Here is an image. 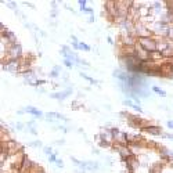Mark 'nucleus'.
<instances>
[{
    "instance_id": "1a4fd4ad",
    "label": "nucleus",
    "mask_w": 173,
    "mask_h": 173,
    "mask_svg": "<svg viewBox=\"0 0 173 173\" xmlns=\"http://www.w3.org/2000/svg\"><path fill=\"white\" fill-rule=\"evenodd\" d=\"M145 132L150 133V135H154V136H159L161 135V129L158 126H145Z\"/></svg>"
},
{
    "instance_id": "20e7f679",
    "label": "nucleus",
    "mask_w": 173,
    "mask_h": 173,
    "mask_svg": "<svg viewBox=\"0 0 173 173\" xmlns=\"http://www.w3.org/2000/svg\"><path fill=\"white\" fill-rule=\"evenodd\" d=\"M8 53H10V58L11 60H18L21 57V54H22V49H21L20 44L14 43V44H11L10 46Z\"/></svg>"
},
{
    "instance_id": "423d86ee",
    "label": "nucleus",
    "mask_w": 173,
    "mask_h": 173,
    "mask_svg": "<svg viewBox=\"0 0 173 173\" xmlns=\"http://www.w3.org/2000/svg\"><path fill=\"white\" fill-rule=\"evenodd\" d=\"M24 111H25V112H28V114H32L33 116H36V118H42V116H43V114H42V111H39L38 108H35V107H32V105L25 107V108H24Z\"/></svg>"
},
{
    "instance_id": "f03ea898",
    "label": "nucleus",
    "mask_w": 173,
    "mask_h": 173,
    "mask_svg": "<svg viewBox=\"0 0 173 173\" xmlns=\"http://www.w3.org/2000/svg\"><path fill=\"white\" fill-rule=\"evenodd\" d=\"M61 54L64 55V57L67 58V60H69V61L72 62V64H73V62H75V64H79V65H80V64H82V65H89L87 62L85 61V60H80V58H79V57H78V55L75 54V53H73L72 50H69V49H68L67 46H64V47H62V50H61Z\"/></svg>"
},
{
    "instance_id": "0eeeda50",
    "label": "nucleus",
    "mask_w": 173,
    "mask_h": 173,
    "mask_svg": "<svg viewBox=\"0 0 173 173\" xmlns=\"http://www.w3.org/2000/svg\"><path fill=\"white\" fill-rule=\"evenodd\" d=\"M46 116H47V119H61V121H64V122L68 121V119L65 118L64 115L58 114V112H47Z\"/></svg>"
},
{
    "instance_id": "412c9836",
    "label": "nucleus",
    "mask_w": 173,
    "mask_h": 173,
    "mask_svg": "<svg viewBox=\"0 0 173 173\" xmlns=\"http://www.w3.org/2000/svg\"><path fill=\"white\" fill-rule=\"evenodd\" d=\"M153 8L154 10H161V3H154Z\"/></svg>"
},
{
    "instance_id": "dca6fc26",
    "label": "nucleus",
    "mask_w": 173,
    "mask_h": 173,
    "mask_svg": "<svg viewBox=\"0 0 173 173\" xmlns=\"http://www.w3.org/2000/svg\"><path fill=\"white\" fill-rule=\"evenodd\" d=\"M78 4H79V7H80V10H83V8H86V0H79L78 2Z\"/></svg>"
},
{
    "instance_id": "aec40b11",
    "label": "nucleus",
    "mask_w": 173,
    "mask_h": 173,
    "mask_svg": "<svg viewBox=\"0 0 173 173\" xmlns=\"http://www.w3.org/2000/svg\"><path fill=\"white\" fill-rule=\"evenodd\" d=\"M31 145H32V147H40L42 143H40V141H32Z\"/></svg>"
},
{
    "instance_id": "9d476101",
    "label": "nucleus",
    "mask_w": 173,
    "mask_h": 173,
    "mask_svg": "<svg viewBox=\"0 0 173 173\" xmlns=\"http://www.w3.org/2000/svg\"><path fill=\"white\" fill-rule=\"evenodd\" d=\"M3 38L7 39V40H10V42H11V44L16 43V35H14L11 31H6L4 33H3Z\"/></svg>"
},
{
    "instance_id": "f3484780",
    "label": "nucleus",
    "mask_w": 173,
    "mask_h": 173,
    "mask_svg": "<svg viewBox=\"0 0 173 173\" xmlns=\"http://www.w3.org/2000/svg\"><path fill=\"white\" fill-rule=\"evenodd\" d=\"M64 65H65V67H68V68H72V67H73V64H72V62H71L69 60H67V58L64 60Z\"/></svg>"
},
{
    "instance_id": "39448f33",
    "label": "nucleus",
    "mask_w": 173,
    "mask_h": 173,
    "mask_svg": "<svg viewBox=\"0 0 173 173\" xmlns=\"http://www.w3.org/2000/svg\"><path fill=\"white\" fill-rule=\"evenodd\" d=\"M72 93V89H65V90H62V91H57V93H53V94H50V97L51 98H55V100H65L69 94Z\"/></svg>"
},
{
    "instance_id": "4468645a",
    "label": "nucleus",
    "mask_w": 173,
    "mask_h": 173,
    "mask_svg": "<svg viewBox=\"0 0 173 173\" xmlns=\"http://www.w3.org/2000/svg\"><path fill=\"white\" fill-rule=\"evenodd\" d=\"M79 50H83V51H90V46L83 42H79Z\"/></svg>"
},
{
    "instance_id": "5701e85b",
    "label": "nucleus",
    "mask_w": 173,
    "mask_h": 173,
    "mask_svg": "<svg viewBox=\"0 0 173 173\" xmlns=\"http://www.w3.org/2000/svg\"><path fill=\"white\" fill-rule=\"evenodd\" d=\"M166 125H168L169 129H173V121H168V123H166Z\"/></svg>"
},
{
    "instance_id": "a211bd4d",
    "label": "nucleus",
    "mask_w": 173,
    "mask_h": 173,
    "mask_svg": "<svg viewBox=\"0 0 173 173\" xmlns=\"http://www.w3.org/2000/svg\"><path fill=\"white\" fill-rule=\"evenodd\" d=\"M43 151H44V154L49 155V157L53 154V151H51V148H50V147H44V150H43Z\"/></svg>"
},
{
    "instance_id": "bb28decb",
    "label": "nucleus",
    "mask_w": 173,
    "mask_h": 173,
    "mask_svg": "<svg viewBox=\"0 0 173 173\" xmlns=\"http://www.w3.org/2000/svg\"><path fill=\"white\" fill-rule=\"evenodd\" d=\"M107 40H108V43H109V44H114V40H112L111 38H107Z\"/></svg>"
},
{
    "instance_id": "a878e982",
    "label": "nucleus",
    "mask_w": 173,
    "mask_h": 173,
    "mask_svg": "<svg viewBox=\"0 0 173 173\" xmlns=\"http://www.w3.org/2000/svg\"><path fill=\"white\" fill-rule=\"evenodd\" d=\"M53 69H54V71H57V72H61V68H60V67H57V65H55V67L53 68Z\"/></svg>"
},
{
    "instance_id": "f257e3e1",
    "label": "nucleus",
    "mask_w": 173,
    "mask_h": 173,
    "mask_svg": "<svg viewBox=\"0 0 173 173\" xmlns=\"http://www.w3.org/2000/svg\"><path fill=\"white\" fill-rule=\"evenodd\" d=\"M137 43L140 44L141 50H144V51H147V53L157 51V40H155V39H153V38L140 36L139 40H137Z\"/></svg>"
},
{
    "instance_id": "9b49d317",
    "label": "nucleus",
    "mask_w": 173,
    "mask_h": 173,
    "mask_svg": "<svg viewBox=\"0 0 173 173\" xmlns=\"http://www.w3.org/2000/svg\"><path fill=\"white\" fill-rule=\"evenodd\" d=\"M80 76L83 78V79H86L87 82H90L91 85H98V80H96V79H93L91 76H89V75H86L85 72H80Z\"/></svg>"
},
{
    "instance_id": "4be33fe9",
    "label": "nucleus",
    "mask_w": 173,
    "mask_h": 173,
    "mask_svg": "<svg viewBox=\"0 0 173 173\" xmlns=\"http://www.w3.org/2000/svg\"><path fill=\"white\" fill-rule=\"evenodd\" d=\"M55 163H57L60 168H64V163H62V161H61V159H57V162H55Z\"/></svg>"
},
{
    "instance_id": "393cba45",
    "label": "nucleus",
    "mask_w": 173,
    "mask_h": 173,
    "mask_svg": "<svg viewBox=\"0 0 173 173\" xmlns=\"http://www.w3.org/2000/svg\"><path fill=\"white\" fill-rule=\"evenodd\" d=\"M8 7H10V8H16V3H8Z\"/></svg>"
},
{
    "instance_id": "6ab92c4d",
    "label": "nucleus",
    "mask_w": 173,
    "mask_h": 173,
    "mask_svg": "<svg viewBox=\"0 0 173 173\" xmlns=\"http://www.w3.org/2000/svg\"><path fill=\"white\" fill-rule=\"evenodd\" d=\"M58 75H60V72H57V71H54V69L50 72V76H51V78H57Z\"/></svg>"
},
{
    "instance_id": "7ed1b4c3",
    "label": "nucleus",
    "mask_w": 173,
    "mask_h": 173,
    "mask_svg": "<svg viewBox=\"0 0 173 173\" xmlns=\"http://www.w3.org/2000/svg\"><path fill=\"white\" fill-rule=\"evenodd\" d=\"M2 67L7 72H17V71H20V61L18 60H10V61L2 62Z\"/></svg>"
},
{
    "instance_id": "ddd939ff",
    "label": "nucleus",
    "mask_w": 173,
    "mask_h": 173,
    "mask_svg": "<svg viewBox=\"0 0 173 173\" xmlns=\"http://www.w3.org/2000/svg\"><path fill=\"white\" fill-rule=\"evenodd\" d=\"M166 36L169 38V40L173 42V25L168 26V29H166Z\"/></svg>"
},
{
    "instance_id": "f8f14e48",
    "label": "nucleus",
    "mask_w": 173,
    "mask_h": 173,
    "mask_svg": "<svg viewBox=\"0 0 173 173\" xmlns=\"http://www.w3.org/2000/svg\"><path fill=\"white\" fill-rule=\"evenodd\" d=\"M153 91L154 93H157L158 96H161V97H166V91L163 90V89L158 87V86H153Z\"/></svg>"
},
{
    "instance_id": "b1692460",
    "label": "nucleus",
    "mask_w": 173,
    "mask_h": 173,
    "mask_svg": "<svg viewBox=\"0 0 173 173\" xmlns=\"http://www.w3.org/2000/svg\"><path fill=\"white\" fill-rule=\"evenodd\" d=\"M163 137H165V139L172 140V141H173V135H163Z\"/></svg>"
},
{
    "instance_id": "2eb2a0df",
    "label": "nucleus",
    "mask_w": 173,
    "mask_h": 173,
    "mask_svg": "<svg viewBox=\"0 0 173 173\" xmlns=\"http://www.w3.org/2000/svg\"><path fill=\"white\" fill-rule=\"evenodd\" d=\"M57 159H58V158H57V153L51 154V155L49 157V161H50V162H57Z\"/></svg>"
},
{
    "instance_id": "6e6552de",
    "label": "nucleus",
    "mask_w": 173,
    "mask_h": 173,
    "mask_svg": "<svg viewBox=\"0 0 173 173\" xmlns=\"http://www.w3.org/2000/svg\"><path fill=\"white\" fill-rule=\"evenodd\" d=\"M98 168H100V165H98L97 162H91V161L85 162V166H83V169H85V171H97Z\"/></svg>"
}]
</instances>
